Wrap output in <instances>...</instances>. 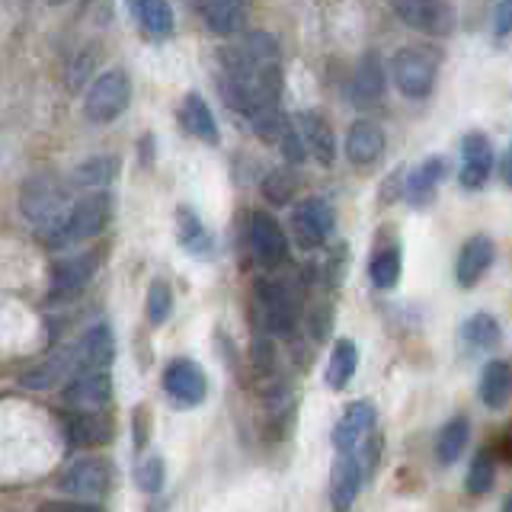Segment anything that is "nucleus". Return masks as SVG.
<instances>
[{"label": "nucleus", "mask_w": 512, "mask_h": 512, "mask_svg": "<svg viewBox=\"0 0 512 512\" xmlns=\"http://www.w3.org/2000/svg\"><path fill=\"white\" fill-rule=\"evenodd\" d=\"M295 132L301 138L304 154H311L320 167H330L336 160V135L330 122L320 116V112H301L295 119Z\"/></svg>", "instance_id": "obj_13"}, {"label": "nucleus", "mask_w": 512, "mask_h": 512, "mask_svg": "<svg viewBox=\"0 0 512 512\" xmlns=\"http://www.w3.org/2000/svg\"><path fill=\"white\" fill-rule=\"evenodd\" d=\"M356 365H359V352L352 340H336L333 352H330V362H327V384L330 388H346L356 375Z\"/></svg>", "instance_id": "obj_27"}, {"label": "nucleus", "mask_w": 512, "mask_h": 512, "mask_svg": "<svg viewBox=\"0 0 512 512\" xmlns=\"http://www.w3.org/2000/svg\"><path fill=\"white\" fill-rule=\"evenodd\" d=\"M96 260H100V253H80V256H68V260H61L52 269V292H48V298L68 301V298L84 292L87 282L93 279V272H96Z\"/></svg>", "instance_id": "obj_12"}, {"label": "nucleus", "mask_w": 512, "mask_h": 512, "mask_svg": "<svg viewBox=\"0 0 512 512\" xmlns=\"http://www.w3.org/2000/svg\"><path fill=\"white\" fill-rule=\"evenodd\" d=\"M138 487L144 493H157L160 487H164V461L160 458H148L138 468Z\"/></svg>", "instance_id": "obj_37"}, {"label": "nucleus", "mask_w": 512, "mask_h": 512, "mask_svg": "<svg viewBox=\"0 0 512 512\" xmlns=\"http://www.w3.org/2000/svg\"><path fill=\"white\" fill-rule=\"evenodd\" d=\"M164 391L176 407H199L208 394L205 372L192 359H176L164 372Z\"/></svg>", "instance_id": "obj_10"}, {"label": "nucleus", "mask_w": 512, "mask_h": 512, "mask_svg": "<svg viewBox=\"0 0 512 512\" xmlns=\"http://www.w3.org/2000/svg\"><path fill=\"white\" fill-rule=\"evenodd\" d=\"M106 487H109V464L103 458H77L61 474V490L71 493L80 503L103 496Z\"/></svg>", "instance_id": "obj_9"}, {"label": "nucleus", "mask_w": 512, "mask_h": 512, "mask_svg": "<svg viewBox=\"0 0 512 512\" xmlns=\"http://www.w3.org/2000/svg\"><path fill=\"white\" fill-rule=\"evenodd\" d=\"M461 340L468 343L471 349H490L500 343V324H496V317L493 314H474L464 320V327H461Z\"/></svg>", "instance_id": "obj_30"}, {"label": "nucleus", "mask_w": 512, "mask_h": 512, "mask_svg": "<svg viewBox=\"0 0 512 512\" xmlns=\"http://www.w3.org/2000/svg\"><path fill=\"white\" fill-rule=\"evenodd\" d=\"M359 484H362V468L356 464L352 455H340L333 461L330 471V503L336 512H349L352 503L359 496Z\"/></svg>", "instance_id": "obj_21"}, {"label": "nucleus", "mask_w": 512, "mask_h": 512, "mask_svg": "<svg viewBox=\"0 0 512 512\" xmlns=\"http://www.w3.org/2000/svg\"><path fill=\"white\" fill-rule=\"evenodd\" d=\"M176 228H180V247L189 253H208L212 250V237H208L205 224L192 208H180L176 212Z\"/></svg>", "instance_id": "obj_29"}, {"label": "nucleus", "mask_w": 512, "mask_h": 512, "mask_svg": "<svg viewBox=\"0 0 512 512\" xmlns=\"http://www.w3.org/2000/svg\"><path fill=\"white\" fill-rule=\"evenodd\" d=\"M48 7H61V4H68V0H45Z\"/></svg>", "instance_id": "obj_41"}, {"label": "nucleus", "mask_w": 512, "mask_h": 512, "mask_svg": "<svg viewBox=\"0 0 512 512\" xmlns=\"http://www.w3.org/2000/svg\"><path fill=\"white\" fill-rule=\"evenodd\" d=\"M276 144H279V151H282V157L288 160V164H301V160L308 157V154H304V148H301V138L295 132V122L292 119L282 122L279 135H276Z\"/></svg>", "instance_id": "obj_36"}, {"label": "nucleus", "mask_w": 512, "mask_h": 512, "mask_svg": "<svg viewBox=\"0 0 512 512\" xmlns=\"http://www.w3.org/2000/svg\"><path fill=\"white\" fill-rule=\"evenodd\" d=\"M493 26H496V36H509V0H496L493 7Z\"/></svg>", "instance_id": "obj_39"}, {"label": "nucleus", "mask_w": 512, "mask_h": 512, "mask_svg": "<svg viewBox=\"0 0 512 512\" xmlns=\"http://www.w3.org/2000/svg\"><path fill=\"white\" fill-rule=\"evenodd\" d=\"M109 208H112V199L106 196V192H93V196L80 199L77 205L68 208V215H64V221L58 224V228H52L45 237L52 247H71V244H80V240H90L96 237L109 221Z\"/></svg>", "instance_id": "obj_2"}, {"label": "nucleus", "mask_w": 512, "mask_h": 512, "mask_svg": "<svg viewBox=\"0 0 512 512\" xmlns=\"http://www.w3.org/2000/svg\"><path fill=\"white\" fill-rule=\"evenodd\" d=\"M205 26L218 36H237L247 26L250 0H196Z\"/></svg>", "instance_id": "obj_18"}, {"label": "nucleus", "mask_w": 512, "mask_h": 512, "mask_svg": "<svg viewBox=\"0 0 512 512\" xmlns=\"http://www.w3.org/2000/svg\"><path fill=\"white\" fill-rule=\"evenodd\" d=\"M116 356V340H112L109 324H93L74 346V365L87 368V372H103Z\"/></svg>", "instance_id": "obj_17"}, {"label": "nucleus", "mask_w": 512, "mask_h": 512, "mask_svg": "<svg viewBox=\"0 0 512 512\" xmlns=\"http://www.w3.org/2000/svg\"><path fill=\"white\" fill-rule=\"evenodd\" d=\"M180 122L189 135H196L205 144H218L221 132H218V122H215V112L208 109V103L202 100L199 93H186L183 96V106H180Z\"/></svg>", "instance_id": "obj_23"}, {"label": "nucleus", "mask_w": 512, "mask_h": 512, "mask_svg": "<svg viewBox=\"0 0 512 512\" xmlns=\"http://www.w3.org/2000/svg\"><path fill=\"white\" fill-rule=\"evenodd\" d=\"M490 173H493V148H490V141L487 135H480V132H471L468 138L461 141V173H458V180L464 189H480L487 180H490Z\"/></svg>", "instance_id": "obj_14"}, {"label": "nucleus", "mask_w": 512, "mask_h": 512, "mask_svg": "<svg viewBox=\"0 0 512 512\" xmlns=\"http://www.w3.org/2000/svg\"><path fill=\"white\" fill-rule=\"evenodd\" d=\"M250 250L256 256V263H263L266 269H276L288 260V237L282 231V224L269 212L250 215Z\"/></svg>", "instance_id": "obj_8"}, {"label": "nucleus", "mask_w": 512, "mask_h": 512, "mask_svg": "<svg viewBox=\"0 0 512 512\" xmlns=\"http://www.w3.org/2000/svg\"><path fill=\"white\" fill-rule=\"evenodd\" d=\"M173 314V292L167 282H151L148 288V320L160 327Z\"/></svg>", "instance_id": "obj_35"}, {"label": "nucleus", "mask_w": 512, "mask_h": 512, "mask_svg": "<svg viewBox=\"0 0 512 512\" xmlns=\"http://www.w3.org/2000/svg\"><path fill=\"white\" fill-rule=\"evenodd\" d=\"M368 276H372L375 288L381 292H388V288L397 285L400 279V250L397 247H384L372 256V263H368Z\"/></svg>", "instance_id": "obj_32"}, {"label": "nucleus", "mask_w": 512, "mask_h": 512, "mask_svg": "<svg viewBox=\"0 0 512 512\" xmlns=\"http://www.w3.org/2000/svg\"><path fill=\"white\" fill-rule=\"evenodd\" d=\"M292 237L304 250H317L327 244V237L333 234V208L324 199H304L292 208Z\"/></svg>", "instance_id": "obj_7"}, {"label": "nucleus", "mask_w": 512, "mask_h": 512, "mask_svg": "<svg viewBox=\"0 0 512 512\" xmlns=\"http://www.w3.org/2000/svg\"><path fill=\"white\" fill-rule=\"evenodd\" d=\"M68 189H64L52 176H32L20 192V212L29 224L39 231H52L68 215Z\"/></svg>", "instance_id": "obj_1"}, {"label": "nucleus", "mask_w": 512, "mask_h": 512, "mask_svg": "<svg viewBox=\"0 0 512 512\" xmlns=\"http://www.w3.org/2000/svg\"><path fill=\"white\" fill-rule=\"evenodd\" d=\"M436 71L439 61L429 48H400L391 58V77L407 100H426L436 87Z\"/></svg>", "instance_id": "obj_4"}, {"label": "nucleus", "mask_w": 512, "mask_h": 512, "mask_svg": "<svg viewBox=\"0 0 512 512\" xmlns=\"http://www.w3.org/2000/svg\"><path fill=\"white\" fill-rule=\"evenodd\" d=\"M493 256H496V244L487 237V234H477L471 237L468 244L461 247L458 253V266H455V276L464 288L477 285L484 279V272L493 266Z\"/></svg>", "instance_id": "obj_20"}, {"label": "nucleus", "mask_w": 512, "mask_h": 512, "mask_svg": "<svg viewBox=\"0 0 512 512\" xmlns=\"http://www.w3.org/2000/svg\"><path fill=\"white\" fill-rule=\"evenodd\" d=\"M109 397H112V378L106 368L103 372H80L64 388V400L74 410H100L109 404Z\"/></svg>", "instance_id": "obj_15"}, {"label": "nucleus", "mask_w": 512, "mask_h": 512, "mask_svg": "<svg viewBox=\"0 0 512 512\" xmlns=\"http://www.w3.org/2000/svg\"><path fill=\"white\" fill-rule=\"evenodd\" d=\"M400 23L423 36H452L455 7L448 0H391Z\"/></svg>", "instance_id": "obj_6"}, {"label": "nucleus", "mask_w": 512, "mask_h": 512, "mask_svg": "<svg viewBox=\"0 0 512 512\" xmlns=\"http://www.w3.org/2000/svg\"><path fill=\"white\" fill-rule=\"evenodd\" d=\"M36 512H100V506L93 503H80V500H48Z\"/></svg>", "instance_id": "obj_38"}, {"label": "nucleus", "mask_w": 512, "mask_h": 512, "mask_svg": "<svg viewBox=\"0 0 512 512\" xmlns=\"http://www.w3.org/2000/svg\"><path fill=\"white\" fill-rule=\"evenodd\" d=\"M256 304H260V317L266 330L272 333H292L298 317H301V304L298 295L292 292V285H285L279 279H263L256 282Z\"/></svg>", "instance_id": "obj_5"}, {"label": "nucleus", "mask_w": 512, "mask_h": 512, "mask_svg": "<svg viewBox=\"0 0 512 512\" xmlns=\"http://www.w3.org/2000/svg\"><path fill=\"white\" fill-rule=\"evenodd\" d=\"M503 512H512V500H506V503H503Z\"/></svg>", "instance_id": "obj_42"}, {"label": "nucleus", "mask_w": 512, "mask_h": 512, "mask_svg": "<svg viewBox=\"0 0 512 512\" xmlns=\"http://www.w3.org/2000/svg\"><path fill=\"white\" fill-rule=\"evenodd\" d=\"M468 436H471V426L464 416H455V420H448L439 432V442H436V455L442 464H455L461 455H464V445H468Z\"/></svg>", "instance_id": "obj_28"}, {"label": "nucleus", "mask_w": 512, "mask_h": 512, "mask_svg": "<svg viewBox=\"0 0 512 512\" xmlns=\"http://www.w3.org/2000/svg\"><path fill=\"white\" fill-rule=\"evenodd\" d=\"M509 391H512V372L506 359H493L487 362L484 375H480V400L490 410H503L509 404Z\"/></svg>", "instance_id": "obj_25"}, {"label": "nucleus", "mask_w": 512, "mask_h": 512, "mask_svg": "<svg viewBox=\"0 0 512 512\" xmlns=\"http://www.w3.org/2000/svg\"><path fill=\"white\" fill-rule=\"evenodd\" d=\"M116 173H119L116 157H90L71 173V180L77 186H109L112 180H116Z\"/></svg>", "instance_id": "obj_31"}, {"label": "nucleus", "mask_w": 512, "mask_h": 512, "mask_svg": "<svg viewBox=\"0 0 512 512\" xmlns=\"http://www.w3.org/2000/svg\"><path fill=\"white\" fill-rule=\"evenodd\" d=\"M384 154V132L381 125L372 119H359L349 125V135H346V157L352 160L356 167H368Z\"/></svg>", "instance_id": "obj_19"}, {"label": "nucleus", "mask_w": 512, "mask_h": 512, "mask_svg": "<svg viewBox=\"0 0 512 512\" xmlns=\"http://www.w3.org/2000/svg\"><path fill=\"white\" fill-rule=\"evenodd\" d=\"M503 183H509V157H503Z\"/></svg>", "instance_id": "obj_40"}, {"label": "nucleus", "mask_w": 512, "mask_h": 512, "mask_svg": "<svg viewBox=\"0 0 512 512\" xmlns=\"http://www.w3.org/2000/svg\"><path fill=\"white\" fill-rule=\"evenodd\" d=\"M295 189H298V180L288 170H272L266 180H263V196L272 202V205H285V202H292L295 196Z\"/></svg>", "instance_id": "obj_34"}, {"label": "nucleus", "mask_w": 512, "mask_h": 512, "mask_svg": "<svg viewBox=\"0 0 512 512\" xmlns=\"http://www.w3.org/2000/svg\"><path fill=\"white\" fill-rule=\"evenodd\" d=\"M493 480H496V461L490 452H480L468 468V493H474V496L490 493Z\"/></svg>", "instance_id": "obj_33"}, {"label": "nucleus", "mask_w": 512, "mask_h": 512, "mask_svg": "<svg viewBox=\"0 0 512 512\" xmlns=\"http://www.w3.org/2000/svg\"><path fill=\"white\" fill-rule=\"evenodd\" d=\"M109 420H103L96 410H74L64 416V436L74 448H96L109 439Z\"/></svg>", "instance_id": "obj_22"}, {"label": "nucleus", "mask_w": 512, "mask_h": 512, "mask_svg": "<svg viewBox=\"0 0 512 512\" xmlns=\"http://www.w3.org/2000/svg\"><path fill=\"white\" fill-rule=\"evenodd\" d=\"M445 176V160L442 157H426L420 167L410 173L407 180V199L416 202V205H426L432 199V192L442 183Z\"/></svg>", "instance_id": "obj_26"}, {"label": "nucleus", "mask_w": 512, "mask_h": 512, "mask_svg": "<svg viewBox=\"0 0 512 512\" xmlns=\"http://www.w3.org/2000/svg\"><path fill=\"white\" fill-rule=\"evenodd\" d=\"M125 4L135 13V20L148 39H167L173 32L176 20H173V7L167 0H125Z\"/></svg>", "instance_id": "obj_24"}, {"label": "nucleus", "mask_w": 512, "mask_h": 512, "mask_svg": "<svg viewBox=\"0 0 512 512\" xmlns=\"http://www.w3.org/2000/svg\"><path fill=\"white\" fill-rule=\"evenodd\" d=\"M375 420H378V413H375L372 404H368V400H352V404L343 410L340 423H336V429H333L336 452H340V455L356 452V448L375 432Z\"/></svg>", "instance_id": "obj_11"}, {"label": "nucleus", "mask_w": 512, "mask_h": 512, "mask_svg": "<svg viewBox=\"0 0 512 512\" xmlns=\"http://www.w3.org/2000/svg\"><path fill=\"white\" fill-rule=\"evenodd\" d=\"M384 87H388V74H384V64H381L378 52L362 55L356 74H352V84H349V100L356 106H375V103H381Z\"/></svg>", "instance_id": "obj_16"}, {"label": "nucleus", "mask_w": 512, "mask_h": 512, "mask_svg": "<svg viewBox=\"0 0 512 512\" xmlns=\"http://www.w3.org/2000/svg\"><path fill=\"white\" fill-rule=\"evenodd\" d=\"M132 103V80L122 68L103 71L100 77L93 80L84 100V116L96 125L116 122L122 112Z\"/></svg>", "instance_id": "obj_3"}]
</instances>
